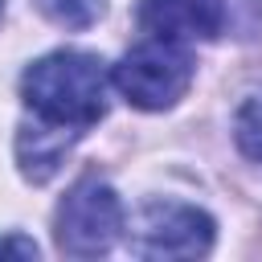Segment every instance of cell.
Wrapping results in <instances>:
<instances>
[{
  "label": "cell",
  "mask_w": 262,
  "mask_h": 262,
  "mask_svg": "<svg viewBox=\"0 0 262 262\" xmlns=\"http://www.w3.org/2000/svg\"><path fill=\"white\" fill-rule=\"evenodd\" d=\"M20 94L37 127L82 139L106 115V70L90 53L57 49L25 70Z\"/></svg>",
  "instance_id": "cell-1"
},
{
  "label": "cell",
  "mask_w": 262,
  "mask_h": 262,
  "mask_svg": "<svg viewBox=\"0 0 262 262\" xmlns=\"http://www.w3.org/2000/svg\"><path fill=\"white\" fill-rule=\"evenodd\" d=\"M111 82L119 86V94L139 106V111H164L176 98H184L188 82H192V57L180 41L168 37H151L143 45H135L131 53L119 57Z\"/></svg>",
  "instance_id": "cell-2"
},
{
  "label": "cell",
  "mask_w": 262,
  "mask_h": 262,
  "mask_svg": "<svg viewBox=\"0 0 262 262\" xmlns=\"http://www.w3.org/2000/svg\"><path fill=\"white\" fill-rule=\"evenodd\" d=\"M123 229V205L119 192L98 180V176H82L66 201L57 205V250L70 258H98L115 246Z\"/></svg>",
  "instance_id": "cell-3"
},
{
  "label": "cell",
  "mask_w": 262,
  "mask_h": 262,
  "mask_svg": "<svg viewBox=\"0 0 262 262\" xmlns=\"http://www.w3.org/2000/svg\"><path fill=\"white\" fill-rule=\"evenodd\" d=\"M213 246V217L196 205L180 201H151L143 205L131 250L139 258H201Z\"/></svg>",
  "instance_id": "cell-4"
},
{
  "label": "cell",
  "mask_w": 262,
  "mask_h": 262,
  "mask_svg": "<svg viewBox=\"0 0 262 262\" xmlns=\"http://www.w3.org/2000/svg\"><path fill=\"white\" fill-rule=\"evenodd\" d=\"M139 25L168 41H213L233 25V0H139Z\"/></svg>",
  "instance_id": "cell-5"
},
{
  "label": "cell",
  "mask_w": 262,
  "mask_h": 262,
  "mask_svg": "<svg viewBox=\"0 0 262 262\" xmlns=\"http://www.w3.org/2000/svg\"><path fill=\"white\" fill-rule=\"evenodd\" d=\"M233 139L242 147V156L262 164V86L246 94V102L233 115Z\"/></svg>",
  "instance_id": "cell-6"
},
{
  "label": "cell",
  "mask_w": 262,
  "mask_h": 262,
  "mask_svg": "<svg viewBox=\"0 0 262 262\" xmlns=\"http://www.w3.org/2000/svg\"><path fill=\"white\" fill-rule=\"evenodd\" d=\"M37 8L61 29H90L102 16V0H37Z\"/></svg>",
  "instance_id": "cell-7"
},
{
  "label": "cell",
  "mask_w": 262,
  "mask_h": 262,
  "mask_svg": "<svg viewBox=\"0 0 262 262\" xmlns=\"http://www.w3.org/2000/svg\"><path fill=\"white\" fill-rule=\"evenodd\" d=\"M0 254H16V258H37V242H33V237H20V233H12V237H0Z\"/></svg>",
  "instance_id": "cell-8"
},
{
  "label": "cell",
  "mask_w": 262,
  "mask_h": 262,
  "mask_svg": "<svg viewBox=\"0 0 262 262\" xmlns=\"http://www.w3.org/2000/svg\"><path fill=\"white\" fill-rule=\"evenodd\" d=\"M0 12H4V0H0Z\"/></svg>",
  "instance_id": "cell-9"
}]
</instances>
